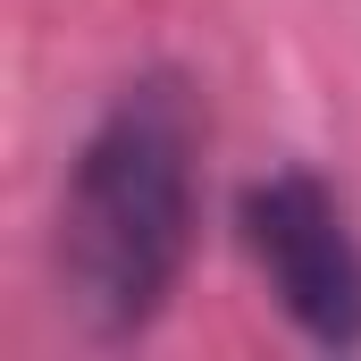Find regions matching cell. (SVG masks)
<instances>
[{
	"instance_id": "1",
	"label": "cell",
	"mask_w": 361,
	"mask_h": 361,
	"mask_svg": "<svg viewBox=\"0 0 361 361\" xmlns=\"http://www.w3.org/2000/svg\"><path fill=\"white\" fill-rule=\"evenodd\" d=\"M202 135L210 118L193 76L177 59H152L101 101L85 143L68 152L51 269H59V302L92 345H135L169 319L177 277L193 261Z\"/></svg>"
},
{
	"instance_id": "2",
	"label": "cell",
	"mask_w": 361,
	"mask_h": 361,
	"mask_svg": "<svg viewBox=\"0 0 361 361\" xmlns=\"http://www.w3.org/2000/svg\"><path fill=\"white\" fill-rule=\"evenodd\" d=\"M235 244L302 345L361 353V227L311 160H277L235 185Z\"/></svg>"
}]
</instances>
